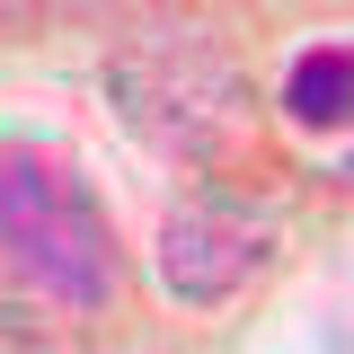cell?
Segmentation results:
<instances>
[{"mask_svg": "<svg viewBox=\"0 0 354 354\" xmlns=\"http://www.w3.org/2000/svg\"><path fill=\"white\" fill-rule=\"evenodd\" d=\"M274 266V221L239 195H186L160 221V292L186 310H213L230 292H248Z\"/></svg>", "mask_w": 354, "mask_h": 354, "instance_id": "cell-3", "label": "cell"}, {"mask_svg": "<svg viewBox=\"0 0 354 354\" xmlns=\"http://www.w3.org/2000/svg\"><path fill=\"white\" fill-rule=\"evenodd\" d=\"M0 266L62 310L115 301V230H106L97 186L71 160H53V151L0 160Z\"/></svg>", "mask_w": 354, "mask_h": 354, "instance_id": "cell-1", "label": "cell"}, {"mask_svg": "<svg viewBox=\"0 0 354 354\" xmlns=\"http://www.w3.org/2000/svg\"><path fill=\"white\" fill-rule=\"evenodd\" d=\"M337 177H346V186H354V151H346V160H337Z\"/></svg>", "mask_w": 354, "mask_h": 354, "instance_id": "cell-5", "label": "cell"}, {"mask_svg": "<svg viewBox=\"0 0 354 354\" xmlns=\"http://www.w3.org/2000/svg\"><path fill=\"white\" fill-rule=\"evenodd\" d=\"M283 115H292L301 133L354 124V53H346V44H310V53H292V71H283Z\"/></svg>", "mask_w": 354, "mask_h": 354, "instance_id": "cell-4", "label": "cell"}, {"mask_svg": "<svg viewBox=\"0 0 354 354\" xmlns=\"http://www.w3.org/2000/svg\"><path fill=\"white\" fill-rule=\"evenodd\" d=\"M115 97H124V124L169 160H221L248 115V71L213 44V27L186 18V27H151L115 62Z\"/></svg>", "mask_w": 354, "mask_h": 354, "instance_id": "cell-2", "label": "cell"}]
</instances>
